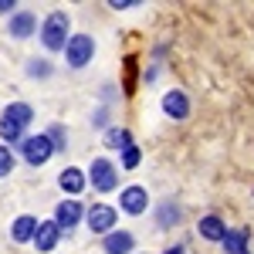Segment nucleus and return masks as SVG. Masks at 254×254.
I'll use <instances>...</instances> for the list:
<instances>
[{
    "label": "nucleus",
    "mask_w": 254,
    "mask_h": 254,
    "mask_svg": "<svg viewBox=\"0 0 254 254\" xmlns=\"http://www.w3.org/2000/svg\"><path fill=\"white\" fill-rule=\"evenodd\" d=\"M176 217H180V210H176L173 203H166V207L159 210V224H163V227H173L170 220H176Z\"/></svg>",
    "instance_id": "nucleus-21"
},
{
    "label": "nucleus",
    "mask_w": 254,
    "mask_h": 254,
    "mask_svg": "<svg viewBox=\"0 0 254 254\" xmlns=\"http://www.w3.org/2000/svg\"><path fill=\"white\" fill-rule=\"evenodd\" d=\"M163 112L170 119H187L190 116V102H187V95H183L180 88H173V92L163 95Z\"/></svg>",
    "instance_id": "nucleus-8"
},
{
    "label": "nucleus",
    "mask_w": 254,
    "mask_h": 254,
    "mask_svg": "<svg viewBox=\"0 0 254 254\" xmlns=\"http://www.w3.org/2000/svg\"><path fill=\"white\" fill-rule=\"evenodd\" d=\"M58 237H61V227L55 224V220H41V224H38V234H34V244H38L41 254H48V251H55Z\"/></svg>",
    "instance_id": "nucleus-6"
},
{
    "label": "nucleus",
    "mask_w": 254,
    "mask_h": 254,
    "mask_svg": "<svg viewBox=\"0 0 254 254\" xmlns=\"http://www.w3.org/2000/svg\"><path fill=\"white\" fill-rule=\"evenodd\" d=\"M64 55H68V64H71V68H85V64L92 61V55H95V41L88 38V34H71Z\"/></svg>",
    "instance_id": "nucleus-2"
},
{
    "label": "nucleus",
    "mask_w": 254,
    "mask_h": 254,
    "mask_svg": "<svg viewBox=\"0 0 254 254\" xmlns=\"http://www.w3.org/2000/svg\"><path fill=\"white\" fill-rule=\"evenodd\" d=\"M88 227L95 231V234H112V227H116L119 214L109 207V203H95V207H88Z\"/></svg>",
    "instance_id": "nucleus-4"
},
{
    "label": "nucleus",
    "mask_w": 254,
    "mask_h": 254,
    "mask_svg": "<svg viewBox=\"0 0 254 254\" xmlns=\"http://www.w3.org/2000/svg\"><path fill=\"white\" fill-rule=\"evenodd\" d=\"M119 203H122V210L126 214H142L146 210V203H149V196L142 187H126L122 193H119Z\"/></svg>",
    "instance_id": "nucleus-7"
},
{
    "label": "nucleus",
    "mask_w": 254,
    "mask_h": 254,
    "mask_svg": "<svg viewBox=\"0 0 254 254\" xmlns=\"http://www.w3.org/2000/svg\"><path fill=\"white\" fill-rule=\"evenodd\" d=\"M34 27H38V20H34V14H27V10H20V14L10 17V34H14V38H27V34H34Z\"/></svg>",
    "instance_id": "nucleus-12"
},
{
    "label": "nucleus",
    "mask_w": 254,
    "mask_h": 254,
    "mask_svg": "<svg viewBox=\"0 0 254 254\" xmlns=\"http://www.w3.org/2000/svg\"><path fill=\"white\" fill-rule=\"evenodd\" d=\"M224 248L231 254H248V231H244V227H241V231H227Z\"/></svg>",
    "instance_id": "nucleus-15"
},
{
    "label": "nucleus",
    "mask_w": 254,
    "mask_h": 254,
    "mask_svg": "<svg viewBox=\"0 0 254 254\" xmlns=\"http://www.w3.org/2000/svg\"><path fill=\"white\" fill-rule=\"evenodd\" d=\"M10 7H14L10 0H0V10H10Z\"/></svg>",
    "instance_id": "nucleus-24"
},
{
    "label": "nucleus",
    "mask_w": 254,
    "mask_h": 254,
    "mask_svg": "<svg viewBox=\"0 0 254 254\" xmlns=\"http://www.w3.org/2000/svg\"><path fill=\"white\" fill-rule=\"evenodd\" d=\"M166 254H183V248L176 244V248H166Z\"/></svg>",
    "instance_id": "nucleus-23"
},
{
    "label": "nucleus",
    "mask_w": 254,
    "mask_h": 254,
    "mask_svg": "<svg viewBox=\"0 0 254 254\" xmlns=\"http://www.w3.org/2000/svg\"><path fill=\"white\" fill-rule=\"evenodd\" d=\"M20 149H24V159H27L31 166L48 163L51 153H55V146H51V139H48V136H27V139H20Z\"/></svg>",
    "instance_id": "nucleus-3"
},
{
    "label": "nucleus",
    "mask_w": 254,
    "mask_h": 254,
    "mask_svg": "<svg viewBox=\"0 0 254 254\" xmlns=\"http://www.w3.org/2000/svg\"><path fill=\"white\" fill-rule=\"evenodd\" d=\"M3 116L10 119V122H17L20 129H24V126H27L31 119H34V109H31V105H24V102H17V105H10V109H7Z\"/></svg>",
    "instance_id": "nucleus-17"
},
{
    "label": "nucleus",
    "mask_w": 254,
    "mask_h": 254,
    "mask_svg": "<svg viewBox=\"0 0 254 254\" xmlns=\"http://www.w3.org/2000/svg\"><path fill=\"white\" fill-rule=\"evenodd\" d=\"M20 132H24V129H20L17 122H10L7 116L0 119V136H3V139H10V142H20Z\"/></svg>",
    "instance_id": "nucleus-18"
},
{
    "label": "nucleus",
    "mask_w": 254,
    "mask_h": 254,
    "mask_svg": "<svg viewBox=\"0 0 254 254\" xmlns=\"http://www.w3.org/2000/svg\"><path fill=\"white\" fill-rule=\"evenodd\" d=\"M105 146H109V149H122V153H126V149L132 146L129 129H109V132H105Z\"/></svg>",
    "instance_id": "nucleus-16"
},
{
    "label": "nucleus",
    "mask_w": 254,
    "mask_h": 254,
    "mask_svg": "<svg viewBox=\"0 0 254 254\" xmlns=\"http://www.w3.org/2000/svg\"><path fill=\"white\" fill-rule=\"evenodd\" d=\"M116 183H119L116 166H112L109 159H95V163H92V187L102 190V193H109V190H116Z\"/></svg>",
    "instance_id": "nucleus-5"
},
{
    "label": "nucleus",
    "mask_w": 254,
    "mask_h": 254,
    "mask_svg": "<svg viewBox=\"0 0 254 254\" xmlns=\"http://www.w3.org/2000/svg\"><path fill=\"white\" fill-rule=\"evenodd\" d=\"M58 183H61L64 193H81V190H85V173L71 166V170H64V173L58 176Z\"/></svg>",
    "instance_id": "nucleus-13"
},
{
    "label": "nucleus",
    "mask_w": 254,
    "mask_h": 254,
    "mask_svg": "<svg viewBox=\"0 0 254 254\" xmlns=\"http://www.w3.org/2000/svg\"><path fill=\"white\" fill-rule=\"evenodd\" d=\"M81 214H85V210H81L75 200H64V203H58V210H55V224H58V227H71V224L81 220Z\"/></svg>",
    "instance_id": "nucleus-9"
},
{
    "label": "nucleus",
    "mask_w": 254,
    "mask_h": 254,
    "mask_svg": "<svg viewBox=\"0 0 254 254\" xmlns=\"http://www.w3.org/2000/svg\"><path fill=\"white\" fill-rule=\"evenodd\" d=\"M109 7H116V10H126V7H136V3H132V0H112Z\"/></svg>",
    "instance_id": "nucleus-22"
},
{
    "label": "nucleus",
    "mask_w": 254,
    "mask_h": 254,
    "mask_svg": "<svg viewBox=\"0 0 254 254\" xmlns=\"http://www.w3.org/2000/svg\"><path fill=\"white\" fill-rule=\"evenodd\" d=\"M129 251H132V234L129 231L105 234V254H129Z\"/></svg>",
    "instance_id": "nucleus-10"
},
{
    "label": "nucleus",
    "mask_w": 254,
    "mask_h": 254,
    "mask_svg": "<svg viewBox=\"0 0 254 254\" xmlns=\"http://www.w3.org/2000/svg\"><path fill=\"white\" fill-rule=\"evenodd\" d=\"M14 170V153H10V146H0V176H7Z\"/></svg>",
    "instance_id": "nucleus-19"
},
{
    "label": "nucleus",
    "mask_w": 254,
    "mask_h": 254,
    "mask_svg": "<svg viewBox=\"0 0 254 254\" xmlns=\"http://www.w3.org/2000/svg\"><path fill=\"white\" fill-rule=\"evenodd\" d=\"M38 224L41 220H34V217H17L14 220V241H34V234H38Z\"/></svg>",
    "instance_id": "nucleus-14"
},
{
    "label": "nucleus",
    "mask_w": 254,
    "mask_h": 254,
    "mask_svg": "<svg viewBox=\"0 0 254 254\" xmlns=\"http://www.w3.org/2000/svg\"><path fill=\"white\" fill-rule=\"evenodd\" d=\"M200 237H207V241H224V237H227V224L214 214L203 217V220H200Z\"/></svg>",
    "instance_id": "nucleus-11"
},
{
    "label": "nucleus",
    "mask_w": 254,
    "mask_h": 254,
    "mask_svg": "<svg viewBox=\"0 0 254 254\" xmlns=\"http://www.w3.org/2000/svg\"><path fill=\"white\" fill-rule=\"evenodd\" d=\"M41 41H44L48 51H61V48H68V14H64V10H55L51 17L44 20V27H41Z\"/></svg>",
    "instance_id": "nucleus-1"
},
{
    "label": "nucleus",
    "mask_w": 254,
    "mask_h": 254,
    "mask_svg": "<svg viewBox=\"0 0 254 254\" xmlns=\"http://www.w3.org/2000/svg\"><path fill=\"white\" fill-rule=\"evenodd\" d=\"M139 159H142V153H139L136 146H129V149L122 153V166H126V170H136V166H139Z\"/></svg>",
    "instance_id": "nucleus-20"
}]
</instances>
